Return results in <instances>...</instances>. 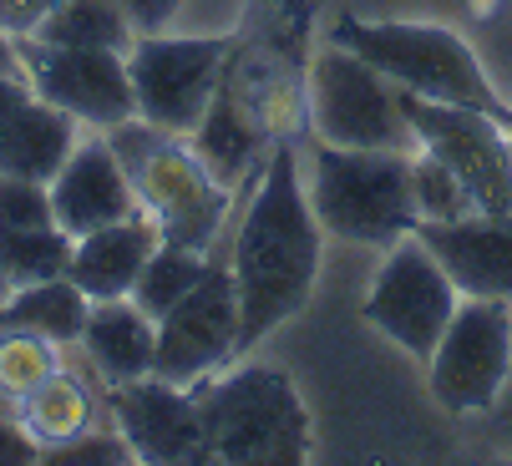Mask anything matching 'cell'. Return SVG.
<instances>
[{
    "label": "cell",
    "instance_id": "obj_4",
    "mask_svg": "<svg viewBox=\"0 0 512 466\" xmlns=\"http://www.w3.org/2000/svg\"><path fill=\"white\" fill-rule=\"evenodd\" d=\"M310 208L325 233L345 244L391 249L421 228L411 198V158L396 147H315Z\"/></svg>",
    "mask_w": 512,
    "mask_h": 466
},
{
    "label": "cell",
    "instance_id": "obj_5",
    "mask_svg": "<svg viewBox=\"0 0 512 466\" xmlns=\"http://www.w3.org/2000/svg\"><path fill=\"white\" fill-rule=\"evenodd\" d=\"M188 391L198 396V411H203L208 461L295 466L310 456V416L284 370L244 365V370H229L224 380H208V385L198 380Z\"/></svg>",
    "mask_w": 512,
    "mask_h": 466
},
{
    "label": "cell",
    "instance_id": "obj_16",
    "mask_svg": "<svg viewBox=\"0 0 512 466\" xmlns=\"http://www.w3.org/2000/svg\"><path fill=\"white\" fill-rule=\"evenodd\" d=\"M158 244H163V233L148 213H132L122 223L77 233L71 239V259H66V279L87 299H122V294H132L142 264L153 259Z\"/></svg>",
    "mask_w": 512,
    "mask_h": 466
},
{
    "label": "cell",
    "instance_id": "obj_33",
    "mask_svg": "<svg viewBox=\"0 0 512 466\" xmlns=\"http://www.w3.org/2000/svg\"><path fill=\"white\" fill-rule=\"evenodd\" d=\"M6 299H11V279H6V274H0V304H6Z\"/></svg>",
    "mask_w": 512,
    "mask_h": 466
},
{
    "label": "cell",
    "instance_id": "obj_17",
    "mask_svg": "<svg viewBox=\"0 0 512 466\" xmlns=\"http://www.w3.org/2000/svg\"><path fill=\"white\" fill-rule=\"evenodd\" d=\"M82 350H87L92 370L102 375V385L142 380V375H153L158 320L132 294H122V299H92V315H87V330H82Z\"/></svg>",
    "mask_w": 512,
    "mask_h": 466
},
{
    "label": "cell",
    "instance_id": "obj_23",
    "mask_svg": "<svg viewBox=\"0 0 512 466\" xmlns=\"http://www.w3.org/2000/svg\"><path fill=\"white\" fill-rule=\"evenodd\" d=\"M208 254L203 249H183V244H158L153 249V259L142 264V274H137V284H132V299L148 309L153 320H163L168 309L208 274Z\"/></svg>",
    "mask_w": 512,
    "mask_h": 466
},
{
    "label": "cell",
    "instance_id": "obj_30",
    "mask_svg": "<svg viewBox=\"0 0 512 466\" xmlns=\"http://www.w3.org/2000/svg\"><path fill=\"white\" fill-rule=\"evenodd\" d=\"M51 6L56 0H0V26H6L11 36H31Z\"/></svg>",
    "mask_w": 512,
    "mask_h": 466
},
{
    "label": "cell",
    "instance_id": "obj_9",
    "mask_svg": "<svg viewBox=\"0 0 512 466\" xmlns=\"http://www.w3.org/2000/svg\"><path fill=\"white\" fill-rule=\"evenodd\" d=\"M239 335H244V315H239L234 269L213 259L208 274L158 320L153 375L173 385H198L239 355Z\"/></svg>",
    "mask_w": 512,
    "mask_h": 466
},
{
    "label": "cell",
    "instance_id": "obj_19",
    "mask_svg": "<svg viewBox=\"0 0 512 466\" xmlns=\"http://www.w3.org/2000/svg\"><path fill=\"white\" fill-rule=\"evenodd\" d=\"M188 142L198 147V158L213 168V178L224 188H239L249 173L264 168V158L274 152V142L254 127V117L244 112V102L229 92V82H218L203 122L188 132Z\"/></svg>",
    "mask_w": 512,
    "mask_h": 466
},
{
    "label": "cell",
    "instance_id": "obj_12",
    "mask_svg": "<svg viewBox=\"0 0 512 466\" xmlns=\"http://www.w3.org/2000/svg\"><path fill=\"white\" fill-rule=\"evenodd\" d=\"M26 82L41 102L61 107L92 132H107L127 117H137L127 56L122 51H87V46H51L36 36H16Z\"/></svg>",
    "mask_w": 512,
    "mask_h": 466
},
{
    "label": "cell",
    "instance_id": "obj_11",
    "mask_svg": "<svg viewBox=\"0 0 512 466\" xmlns=\"http://www.w3.org/2000/svg\"><path fill=\"white\" fill-rule=\"evenodd\" d=\"M411 132L426 152H436L472 193L477 213L512 218V132L482 112L467 107H442L401 92Z\"/></svg>",
    "mask_w": 512,
    "mask_h": 466
},
{
    "label": "cell",
    "instance_id": "obj_29",
    "mask_svg": "<svg viewBox=\"0 0 512 466\" xmlns=\"http://www.w3.org/2000/svg\"><path fill=\"white\" fill-rule=\"evenodd\" d=\"M183 0H122V11L132 16L137 36H153V31H168L173 16H178Z\"/></svg>",
    "mask_w": 512,
    "mask_h": 466
},
{
    "label": "cell",
    "instance_id": "obj_31",
    "mask_svg": "<svg viewBox=\"0 0 512 466\" xmlns=\"http://www.w3.org/2000/svg\"><path fill=\"white\" fill-rule=\"evenodd\" d=\"M26 102H31V82H26V71H0V127H6Z\"/></svg>",
    "mask_w": 512,
    "mask_h": 466
},
{
    "label": "cell",
    "instance_id": "obj_20",
    "mask_svg": "<svg viewBox=\"0 0 512 466\" xmlns=\"http://www.w3.org/2000/svg\"><path fill=\"white\" fill-rule=\"evenodd\" d=\"M87 315H92V299L71 284L66 274L41 279V284H21V289H11L6 304H0V325L36 330L51 345H82Z\"/></svg>",
    "mask_w": 512,
    "mask_h": 466
},
{
    "label": "cell",
    "instance_id": "obj_2",
    "mask_svg": "<svg viewBox=\"0 0 512 466\" xmlns=\"http://www.w3.org/2000/svg\"><path fill=\"white\" fill-rule=\"evenodd\" d=\"M107 142L117 152V163L132 178V193L163 233V244L183 249H213L218 223L229 213V193L213 178V168L198 158V147L178 132H163L142 117H127L107 127Z\"/></svg>",
    "mask_w": 512,
    "mask_h": 466
},
{
    "label": "cell",
    "instance_id": "obj_8",
    "mask_svg": "<svg viewBox=\"0 0 512 466\" xmlns=\"http://www.w3.org/2000/svg\"><path fill=\"white\" fill-rule=\"evenodd\" d=\"M462 304V289L452 284V274L436 264V254L406 233L391 244V259L381 264L371 294H365V320L381 335H391L406 355L431 360L436 340L447 335L452 315Z\"/></svg>",
    "mask_w": 512,
    "mask_h": 466
},
{
    "label": "cell",
    "instance_id": "obj_32",
    "mask_svg": "<svg viewBox=\"0 0 512 466\" xmlns=\"http://www.w3.org/2000/svg\"><path fill=\"white\" fill-rule=\"evenodd\" d=\"M0 71H26L21 66V51H16V36L0 26Z\"/></svg>",
    "mask_w": 512,
    "mask_h": 466
},
{
    "label": "cell",
    "instance_id": "obj_27",
    "mask_svg": "<svg viewBox=\"0 0 512 466\" xmlns=\"http://www.w3.org/2000/svg\"><path fill=\"white\" fill-rule=\"evenodd\" d=\"M41 461H56V466H122V461H137L132 456V446L122 441V431L117 436H107V431H82L77 441H61V446H51V451H41Z\"/></svg>",
    "mask_w": 512,
    "mask_h": 466
},
{
    "label": "cell",
    "instance_id": "obj_15",
    "mask_svg": "<svg viewBox=\"0 0 512 466\" xmlns=\"http://www.w3.org/2000/svg\"><path fill=\"white\" fill-rule=\"evenodd\" d=\"M416 239L436 254L467 299L512 304V218L467 213L457 223H421Z\"/></svg>",
    "mask_w": 512,
    "mask_h": 466
},
{
    "label": "cell",
    "instance_id": "obj_18",
    "mask_svg": "<svg viewBox=\"0 0 512 466\" xmlns=\"http://www.w3.org/2000/svg\"><path fill=\"white\" fill-rule=\"evenodd\" d=\"M77 142H82V122L66 117L61 107H51V102H41L31 92V102L6 127H0V173L31 178V183H51Z\"/></svg>",
    "mask_w": 512,
    "mask_h": 466
},
{
    "label": "cell",
    "instance_id": "obj_21",
    "mask_svg": "<svg viewBox=\"0 0 512 466\" xmlns=\"http://www.w3.org/2000/svg\"><path fill=\"white\" fill-rule=\"evenodd\" d=\"M11 416L31 431V441H36L41 451H51V446H61V441H77L82 431L97 426V406H92V396H87V385L71 375L66 365L51 370L31 396H21Z\"/></svg>",
    "mask_w": 512,
    "mask_h": 466
},
{
    "label": "cell",
    "instance_id": "obj_14",
    "mask_svg": "<svg viewBox=\"0 0 512 466\" xmlns=\"http://www.w3.org/2000/svg\"><path fill=\"white\" fill-rule=\"evenodd\" d=\"M51 188V213H56V228L61 233H92V228H107V223H122L132 213H142L137 193H132V178L127 168L117 163V152L107 142V132L97 137H82L71 147V158L61 163V173L46 183Z\"/></svg>",
    "mask_w": 512,
    "mask_h": 466
},
{
    "label": "cell",
    "instance_id": "obj_6",
    "mask_svg": "<svg viewBox=\"0 0 512 466\" xmlns=\"http://www.w3.org/2000/svg\"><path fill=\"white\" fill-rule=\"evenodd\" d=\"M305 97H310V127L320 132V142L396 147V152H406L416 142L401 87L340 41L315 51L310 76H305Z\"/></svg>",
    "mask_w": 512,
    "mask_h": 466
},
{
    "label": "cell",
    "instance_id": "obj_3",
    "mask_svg": "<svg viewBox=\"0 0 512 466\" xmlns=\"http://www.w3.org/2000/svg\"><path fill=\"white\" fill-rule=\"evenodd\" d=\"M330 41L350 46L355 56H365L381 76L421 102H442V107H467L482 112L492 122H502L512 132V107L497 97L492 76L482 71V61L467 51L462 36H452L447 26H416V21H350L340 16Z\"/></svg>",
    "mask_w": 512,
    "mask_h": 466
},
{
    "label": "cell",
    "instance_id": "obj_1",
    "mask_svg": "<svg viewBox=\"0 0 512 466\" xmlns=\"http://www.w3.org/2000/svg\"><path fill=\"white\" fill-rule=\"evenodd\" d=\"M229 269L239 284V315H244L239 350L259 345L274 325H284L310 299L320 274V218L300 188L295 142H274V152L264 158Z\"/></svg>",
    "mask_w": 512,
    "mask_h": 466
},
{
    "label": "cell",
    "instance_id": "obj_24",
    "mask_svg": "<svg viewBox=\"0 0 512 466\" xmlns=\"http://www.w3.org/2000/svg\"><path fill=\"white\" fill-rule=\"evenodd\" d=\"M71 259V233L51 228H0V274L11 279V289L21 284H41L66 274Z\"/></svg>",
    "mask_w": 512,
    "mask_h": 466
},
{
    "label": "cell",
    "instance_id": "obj_26",
    "mask_svg": "<svg viewBox=\"0 0 512 466\" xmlns=\"http://www.w3.org/2000/svg\"><path fill=\"white\" fill-rule=\"evenodd\" d=\"M51 188L31 178L0 173V228H51Z\"/></svg>",
    "mask_w": 512,
    "mask_h": 466
},
{
    "label": "cell",
    "instance_id": "obj_10",
    "mask_svg": "<svg viewBox=\"0 0 512 466\" xmlns=\"http://www.w3.org/2000/svg\"><path fill=\"white\" fill-rule=\"evenodd\" d=\"M431 396L457 416L492 411L512 370V315L502 299H462L431 350Z\"/></svg>",
    "mask_w": 512,
    "mask_h": 466
},
{
    "label": "cell",
    "instance_id": "obj_25",
    "mask_svg": "<svg viewBox=\"0 0 512 466\" xmlns=\"http://www.w3.org/2000/svg\"><path fill=\"white\" fill-rule=\"evenodd\" d=\"M411 198H416V218L421 223H457V218L477 213L467 183L426 147L411 158Z\"/></svg>",
    "mask_w": 512,
    "mask_h": 466
},
{
    "label": "cell",
    "instance_id": "obj_22",
    "mask_svg": "<svg viewBox=\"0 0 512 466\" xmlns=\"http://www.w3.org/2000/svg\"><path fill=\"white\" fill-rule=\"evenodd\" d=\"M31 36L51 41V46H87V51H122L127 56L137 41V26L122 11V0H56Z\"/></svg>",
    "mask_w": 512,
    "mask_h": 466
},
{
    "label": "cell",
    "instance_id": "obj_13",
    "mask_svg": "<svg viewBox=\"0 0 512 466\" xmlns=\"http://www.w3.org/2000/svg\"><path fill=\"white\" fill-rule=\"evenodd\" d=\"M107 406L117 416L122 441L132 446L137 461H208V436H203V411L188 385L142 375L127 385H107Z\"/></svg>",
    "mask_w": 512,
    "mask_h": 466
},
{
    "label": "cell",
    "instance_id": "obj_28",
    "mask_svg": "<svg viewBox=\"0 0 512 466\" xmlns=\"http://www.w3.org/2000/svg\"><path fill=\"white\" fill-rule=\"evenodd\" d=\"M26 461H41V446L16 416H0V466H26Z\"/></svg>",
    "mask_w": 512,
    "mask_h": 466
},
{
    "label": "cell",
    "instance_id": "obj_7",
    "mask_svg": "<svg viewBox=\"0 0 512 466\" xmlns=\"http://www.w3.org/2000/svg\"><path fill=\"white\" fill-rule=\"evenodd\" d=\"M229 51L234 41L224 36H168V31L137 36L127 51V82H132L137 117L188 137L203 122L218 82H224Z\"/></svg>",
    "mask_w": 512,
    "mask_h": 466
}]
</instances>
